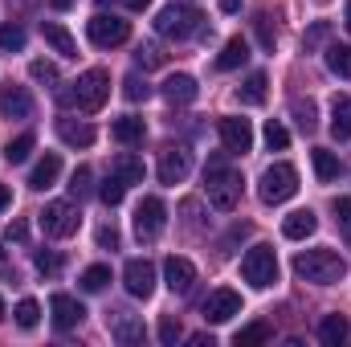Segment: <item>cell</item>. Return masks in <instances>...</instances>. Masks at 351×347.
Wrapping results in <instances>:
<instances>
[{"instance_id":"cell-1","label":"cell","mask_w":351,"mask_h":347,"mask_svg":"<svg viewBox=\"0 0 351 347\" xmlns=\"http://www.w3.org/2000/svg\"><path fill=\"white\" fill-rule=\"evenodd\" d=\"M294 274L302 282H315V286H331L348 274V261L339 258L335 250H302L294 258Z\"/></svg>"},{"instance_id":"cell-2","label":"cell","mask_w":351,"mask_h":347,"mask_svg":"<svg viewBox=\"0 0 351 347\" xmlns=\"http://www.w3.org/2000/svg\"><path fill=\"white\" fill-rule=\"evenodd\" d=\"M204 192H208V204L221 208V213H233L237 200H241V176L233 172L225 160H213L204 168Z\"/></svg>"},{"instance_id":"cell-3","label":"cell","mask_w":351,"mask_h":347,"mask_svg":"<svg viewBox=\"0 0 351 347\" xmlns=\"http://www.w3.org/2000/svg\"><path fill=\"white\" fill-rule=\"evenodd\" d=\"M110 98V74L106 70H86L78 74V82L62 90V106H78V110H102V102Z\"/></svg>"},{"instance_id":"cell-4","label":"cell","mask_w":351,"mask_h":347,"mask_svg":"<svg viewBox=\"0 0 351 347\" xmlns=\"http://www.w3.org/2000/svg\"><path fill=\"white\" fill-rule=\"evenodd\" d=\"M200 12L192 8V4H168V8H160L156 12V33L160 37H168V41H188L192 33H200Z\"/></svg>"},{"instance_id":"cell-5","label":"cell","mask_w":351,"mask_h":347,"mask_svg":"<svg viewBox=\"0 0 351 347\" xmlns=\"http://www.w3.org/2000/svg\"><path fill=\"white\" fill-rule=\"evenodd\" d=\"M37 221H41V233H45V237L66 241V237H74V233H78L82 213H78V204H70V200H49V204L37 213Z\"/></svg>"},{"instance_id":"cell-6","label":"cell","mask_w":351,"mask_h":347,"mask_svg":"<svg viewBox=\"0 0 351 347\" xmlns=\"http://www.w3.org/2000/svg\"><path fill=\"white\" fill-rule=\"evenodd\" d=\"M294 192H298V168L294 164H269L262 172V184H258L262 204H286Z\"/></svg>"},{"instance_id":"cell-7","label":"cell","mask_w":351,"mask_h":347,"mask_svg":"<svg viewBox=\"0 0 351 347\" xmlns=\"http://www.w3.org/2000/svg\"><path fill=\"white\" fill-rule=\"evenodd\" d=\"M86 37H90V45H98V49H114V45H123L131 37V21H123L114 12H94L86 21Z\"/></svg>"},{"instance_id":"cell-8","label":"cell","mask_w":351,"mask_h":347,"mask_svg":"<svg viewBox=\"0 0 351 347\" xmlns=\"http://www.w3.org/2000/svg\"><path fill=\"white\" fill-rule=\"evenodd\" d=\"M241 278L254 286V290H269L278 282V258L269 246H254L245 258H241Z\"/></svg>"},{"instance_id":"cell-9","label":"cell","mask_w":351,"mask_h":347,"mask_svg":"<svg viewBox=\"0 0 351 347\" xmlns=\"http://www.w3.org/2000/svg\"><path fill=\"white\" fill-rule=\"evenodd\" d=\"M168 225V204L160 196H143L139 208H135V237L139 241H156Z\"/></svg>"},{"instance_id":"cell-10","label":"cell","mask_w":351,"mask_h":347,"mask_svg":"<svg viewBox=\"0 0 351 347\" xmlns=\"http://www.w3.org/2000/svg\"><path fill=\"white\" fill-rule=\"evenodd\" d=\"M123 286L131 298H152L156 294V265L147 258H131L123 265Z\"/></svg>"},{"instance_id":"cell-11","label":"cell","mask_w":351,"mask_h":347,"mask_svg":"<svg viewBox=\"0 0 351 347\" xmlns=\"http://www.w3.org/2000/svg\"><path fill=\"white\" fill-rule=\"evenodd\" d=\"M233 315H241V294L237 290L221 286L204 298V323H229Z\"/></svg>"},{"instance_id":"cell-12","label":"cell","mask_w":351,"mask_h":347,"mask_svg":"<svg viewBox=\"0 0 351 347\" xmlns=\"http://www.w3.org/2000/svg\"><path fill=\"white\" fill-rule=\"evenodd\" d=\"M221 143H225V152L229 156H245L250 147H254V127H250V119H221Z\"/></svg>"},{"instance_id":"cell-13","label":"cell","mask_w":351,"mask_h":347,"mask_svg":"<svg viewBox=\"0 0 351 347\" xmlns=\"http://www.w3.org/2000/svg\"><path fill=\"white\" fill-rule=\"evenodd\" d=\"M49 315H53V327H58V331H74V327L86 319V307H82L74 294H53V298H49Z\"/></svg>"},{"instance_id":"cell-14","label":"cell","mask_w":351,"mask_h":347,"mask_svg":"<svg viewBox=\"0 0 351 347\" xmlns=\"http://www.w3.org/2000/svg\"><path fill=\"white\" fill-rule=\"evenodd\" d=\"M192 172V152L188 147H164L160 152V180L164 184H180Z\"/></svg>"},{"instance_id":"cell-15","label":"cell","mask_w":351,"mask_h":347,"mask_svg":"<svg viewBox=\"0 0 351 347\" xmlns=\"http://www.w3.org/2000/svg\"><path fill=\"white\" fill-rule=\"evenodd\" d=\"M106 327H110V335L119 344H139L143 339V319L131 315V311H110L106 315Z\"/></svg>"},{"instance_id":"cell-16","label":"cell","mask_w":351,"mask_h":347,"mask_svg":"<svg viewBox=\"0 0 351 347\" xmlns=\"http://www.w3.org/2000/svg\"><path fill=\"white\" fill-rule=\"evenodd\" d=\"M164 282H168L172 294H188L192 282H196V265H192L188 258H176L172 254V258L164 261Z\"/></svg>"},{"instance_id":"cell-17","label":"cell","mask_w":351,"mask_h":347,"mask_svg":"<svg viewBox=\"0 0 351 347\" xmlns=\"http://www.w3.org/2000/svg\"><path fill=\"white\" fill-rule=\"evenodd\" d=\"M0 115L4 119H29L33 115V94L25 86H4L0 90Z\"/></svg>"},{"instance_id":"cell-18","label":"cell","mask_w":351,"mask_h":347,"mask_svg":"<svg viewBox=\"0 0 351 347\" xmlns=\"http://www.w3.org/2000/svg\"><path fill=\"white\" fill-rule=\"evenodd\" d=\"M58 176H62V156H58V152H45V156L37 160L33 176H29V188L45 192V188H53V184H58Z\"/></svg>"},{"instance_id":"cell-19","label":"cell","mask_w":351,"mask_h":347,"mask_svg":"<svg viewBox=\"0 0 351 347\" xmlns=\"http://www.w3.org/2000/svg\"><path fill=\"white\" fill-rule=\"evenodd\" d=\"M315 229H319V217H315L311 208H298V213H290V217L282 221V237H290V241H306Z\"/></svg>"},{"instance_id":"cell-20","label":"cell","mask_w":351,"mask_h":347,"mask_svg":"<svg viewBox=\"0 0 351 347\" xmlns=\"http://www.w3.org/2000/svg\"><path fill=\"white\" fill-rule=\"evenodd\" d=\"M196 94H200V86H196V78H192V74H172V78L164 82V98H168L172 106L196 102Z\"/></svg>"},{"instance_id":"cell-21","label":"cell","mask_w":351,"mask_h":347,"mask_svg":"<svg viewBox=\"0 0 351 347\" xmlns=\"http://www.w3.org/2000/svg\"><path fill=\"white\" fill-rule=\"evenodd\" d=\"M331 135L339 143L351 139V94H335L331 98Z\"/></svg>"},{"instance_id":"cell-22","label":"cell","mask_w":351,"mask_h":347,"mask_svg":"<svg viewBox=\"0 0 351 347\" xmlns=\"http://www.w3.org/2000/svg\"><path fill=\"white\" fill-rule=\"evenodd\" d=\"M41 37L53 45V53H62V58H78V41L70 37V29H66V25L45 21V25H41Z\"/></svg>"},{"instance_id":"cell-23","label":"cell","mask_w":351,"mask_h":347,"mask_svg":"<svg viewBox=\"0 0 351 347\" xmlns=\"http://www.w3.org/2000/svg\"><path fill=\"white\" fill-rule=\"evenodd\" d=\"M110 172L131 188V184H143V172H147V168H143V160H139L135 152H119V156L110 160Z\"/></svg>"},{"instance_id":"cell-24","label":"cell","mask_w":351,"mask_h":347,"mask_svg":"<svg viewBox=\"0 0 351 347\" xmlns=\"http://www.w3.org/2000/svg\"><path fill=\"white\" fill-rule=\"evenodd\" d=\"M110 135H114L123 147H135V143H143L147 127H143V119H135V115H123V119H114V123H110Z\"/></svg>"},{"instance_id":"cell-25","label":"cell","mask_w":351,"mask_h":347,"mask_svg":"<svg viewBox=\"0 0 351 347\" xmlns=\"http://www.w3.org/2000/svg\"><path fill=\"white\" fill-rule=\"evenodd\" d=\"M245 58H250V41H245V37H229V41H225V49L217 53V70H221V74H229V70H237Z\"/></svg>"},{"instance_id":"cell-26","label":"cell","mask_w":351,"mask_h":347,"mask_svg":"<svg viewBox=\"0 0 351 347\" xmlns=\"http://www.w3.org/2000/svg\"><path fill=\"white\" fill-rule=\"evenodd\" d=\"M58 135L66 147H90L94 143V127L90 123H74V119H58Z\"/></svg>"},{"instance_id":"cell-27","label":"cell","mask_w":351,"mask_h":347,"mask_svg":"<svg viewBox=\"0 0 351 347\" xmlns=\"http://www.w3.org/2000/svg\"><path fill=\"white\" fill-rule=\"evenodd\" d=\"M319 339L327 347H343L348 344V319H343V315H327V319L319 323Z\"/></svg>"},{"instance_id":"cell-28","label":"cell","mask_w":351,"mask_h":347,"mask_svg":"<svg viewBox=\"0 0 351 347\" xmlns=\"http://www.w3.org/2000/svg\"><path fill=\"white\" fill-rule=\"evenodd\" d=\"M311 164H315V176H319L323 184H331V180L339 176V156L327 152V147H315V152H311Z\"/></svg>"},{"instance_id":"cell-29","label":"cell","mask_w":351,"mask_h":347,"mask_svg":"<svg viewBox=\"0 0 351 347\" xmlns=\"http://www.w3.org/2000/svg\"><path fill=\"white\" fill-rule=\"evenodd\" d=\"M323 58H327V70H331V74L351 78V45H339V41H335V45H327Z\"/></svg>"},{"instance_id":"cell-30","label":"cell","mask_w":351,"mask_h":347,"mask_svg":"<svg viewBox=\"0 0 351 347\" xmlns=\"http://www.w3.org/2000/svg\"><path fill=\"white\" fill-rule=\"evenodd\" d=\"M265 86H269V82H265V74H250V78H245V86H237V98H241L245 106H262V102H265Z\"/></svg>"},{"instance_id":"cell-31","label":"cell","mask_w":351,"mask_h":347,"mask_svg":"<svg viewBox=\"0 0 351 347\" xmlns=\"http://www.w3.org/2000/svg\"><path fill=\"white\" fill-rule=\"evenodd\" d=\"M33 147H37V139H33V135L25 131V135H16V139H8V147H4V160H8V164H25Z\"/></svg>"},{"instance_id":"cell-32","label":"cell","mask_w":351,"mask_h":347,"mask_svg":"<svg viewBox=\"0 0 351 347\" xmlns=\"http://www.w3.org/2000/svg\"><path fill=\"white\" fill-rule=\"evenodd\" d=\"M274 331H269V323H250V327H241L237 335H233V344L237 347H254V344H265Z\"/></svg>"},{"instance_id":"cell-33","label":"cell","mask_w":351,"mask_h":347,"mask_svg":"<svg viewBox=\"0 0 351 347\" xmlns=\"http://www.w3.org/2000/svg\"><path fill=\"white\" fill-rule=\"evenodd\" d=\"M98 196H102V204H110V208H114V204H123V196H127V184H123L119 176L110 172L106 180H102V188H98Z\"/></svg>"},{"instance_id":"cell-34","label":"cell","mask_w":351,"mask_h":347,"mask_svg":"<svg viewBox=\"0 0 351 347\" xmlns=\"http://www.w3.org/2000/svg\"><path fill=\"white\" fill-rule=\"evenodd\" d=\"M29 78L41 82V86H58V66L45 62V58H37V62H29Z\"/></svg>"},{"instance_id":"cell-35","label":"cell","mask_w":351,"mask_h":347,"mask_svg":"<svg viewBox=\"0 0 351 347\" xmlns=\"http://www.w3.org/2000/svg\"><path fill=\"white\" fill-rule=\"evenodd\" d=\"M294 119H298V127L311 135V131L319 127V110H315V102H311V98H306V102H302V98H294Z\"/></svg>"},{"instance_id":"cell-36","label":"cell","mask_w":351,"mask_h":347,"mask_svg":"<svg viewBox=\"0 0 351 347\" xmlns=\"http://www.w3.org/2000/svg\"><path fill=\"white\" fill-rule=\"evenodd\" d=\"M12 315H16V327H25V331H33V327H37V319H41V307H37L33 298H21Z\"/></svg>"},{"instance_id":"cell-37","label":"cell","mask_w":351,"mask_h":347,"mask_svg":"<svg viewBox=\"0 0 351 347\" xmlns=\"http://www.w3.org/2000/svg\"><path fill=\"white\" fill-rule=\"evenodd\" d=\"M106 282H110V265H90L86 274H82V290H86V294L106 290Z\"/></svg>"},{"instance_id":"cell-38","label":"cell","mask_w":351,"mask_h":347,"mask_svg":"<svg viewBox=\"0 0 351 347\" xmlns=\"http://www.w3.org/2000/svg\"><path fill=\"white\" fill-rule=\"evenodd\" d=\"M0 49L4 53H21L25 49V29L21 25H0Z\"/></svg>"},{"instance_id":"cell-39","label":"cell","mask_w":351,"mask_h":347,"mask_svg":"<svg viewBox=\"0 0 351 347\" xmlns=\"http://www.w3.org/2000/svg\"><path fill=\"white\" fill-rule=\"evenodd\" d=\"M286 143H290V131H286L278 119H269V123H265V147H269V152H286Z\"/></svg>"},{"instance_id":"cell-40","label":"cell","mask_w":351,"mask_h":347,"mask_svg":"<svg viewBox=\"0 0 351 347\" xmlns=\"http://www.w3.org/2000/svg\"><path fill=\"white\" fill-rule=\"evenodd\" d=\"M135 62H139L143 70H156V66H164V53H160L156 41H143V45L135 49Z\"/></svg>"},{"instance_id":"cell-41","label":"cell","mask_w":351,"mask_h":347,"mask_svg":"<svg viewBox=\"0 0 351 347\" xmlns=\"http://www.w3.org/2000/svg\"><path fill=\"white\" fill-rule=\"evenodd\" d=\"M254 29H258V41H262L265 53H274V45H278V33H274V25H269V16L265 12H258L254 16Z\"/></svg>"},{"instance_id":"cell-42","label":"cell","mask_w":351,"mask_h":347,"mask_svg":"<svg viewBox=\"0 0 351 347\" xmlns=\"http://www.w3.org/2000/svg\"><path fill=\"white\" fill-rule=\"evenodd\" d=\"M331 208H335V225H339V233L351 241V196H335Z\"/></svg>"},{"instance_id":"cell-43","label":"cell","mask_w":351,"mask_h":347,"mask_svg":"<svg viewBox=\"0 0 351 347\" xmlns=\"http://www.w3.org/2000/svg\"><path fill=\"white\" fill-rule=\"evenodd\" d=\"M123 94H127L131 102H147V94H152V86H147V82H143L139 74H127V78H123Z\"/></svg>"},{"instance_id":"cell-44","label":"cell","mask_w":351,"mask_h":347,"mask_svg":"<svg viewBox=\"0 0 351 347\" xmlns=\"http://www.w3.org/2000/svg\"><path fill=\"white\" fill-rule=\"evenodd\" d=\"M33 265H37L41 274H49V278H53V274L62 270V258H58V254H49V250H37V258H33Z\"/></svg>"},{"instance_id":"cell-45","label":"cell","mask_w":351,"mask_h":347,"mask_svg":"<svg viewBox=\"0 0 351 347\" xmlns=\"http://www.w3.org/2000/svg\"><path fill=\"white\" fill-rule=\"evenodd\" d=\"M70 192L74 196H86L90 192V168H78V172L70 176Z\"/></svg>"},{"instance_id":"cell-46","label":"cell","mask_w":351,"mask_h":347,"mask_svg":"<svg viewBox=\"0 0 351 347\" xmlns=\"http://www.w3.org/2000/svg\"><path fill=\"white\" fill-rule=\"evenodd\" d=\"M180 335H184V331H180V323H176V319H164V323H160V344L172 347Z\"/></svg>"},{"instance_id":"cell-47","label":"cell","mask_w":351,"mask_h":347,"mask_svg":"<svg viewBox=\"0 0 351 347\" xmlns=\"http://www.w3.org/2000/svg\"><path fill=\"white\" fill-rule=\"evenodd\" d=\"M98 246H102V250H119V229H114V225H102V229H98Z\"/></svg>"},{"instance_id":"cell-48","label":"cell","mask_w":351,"mask_h":347,"mask_svg":"<svg viewBox=\"0 0 351 347\" xmlns=\"http://www.w3.org/2000/svg\"><path fill=\"white\" fill-rule=\"evenodd\" d=\"M25 237H29L25 221H12V225H8V241H25Z\"/></svg>"},{"instance_id":"cell-49","label":"cell","mask_w":351,"mask_h":347,"mask_svg":"<svg viewBox=\"0 0 351 347\" xmlns=\"http://www.w3.org/2000/svg\"><path fill=\"white\" fill-rule=\"evenodd\" d=\"M323 37H327V25H315V29L306 33V49H311V45H319Z\"/></svg>"},{"instance_id":"cell-50","label":"cell","mask_w":351,"mask_h":347,"mask_svg":"<svg viewBox=\"0 0 351 347\" xmlns=\"http://www.w3.org/2000/svg\"><path fill=\"white\" fill-rule=\"evenodd\" d=\"M98 4H106V0H98ZM119 4H127V8H131V12H143V8H147V4H152V0H119Z\"/></svg>"},{"instance_id":"cell-51","label":"cell","mask_w":351,"mask_h":347,"mask_svg":"<svg viewBox=\"0 0 351 347\" xmlns=\"http://www.w3.org/2000/svg\"><path fill=\"white\" fill-rule=\"evenodd\" d=\"M8 204H12V192H8V188H4V184H0V213H4V208H8Z\"/></svg>"},{"instance_id":"cell-52","label":"cell","mask_w":351,"mask_h":347,"mask_svg":"<svg viewBox=\"0 0 351 347\" xmlns=\"http://www.w3.org/2000/svg\"><path fill=\"white\" fill-rule=\"evenodd\" d=\"M192 347H213V335H192Z\"/></svg>"},{"instance_id":"cell-53","label":"cell","mask_w":351,"mask_h":347,"mask_svg":"<svg viewBox=\"0 0 351 347\" xmlns=\"http://www.w3.org/2000/svg\"><path fill=\"white\" fill-rule=\"evenodd\" d=\"M241 8V0H221V12H237Z\"/></svg>"},{"instance_id":"cell-54","label":"cell","mask_w":351,"mask_h":347,"mask_svg":"<svg viewBox=\"0 0 351 347\" xmlns=\"http://www.w3.org/2000/svg\"><path fill=\"white\" fill-rule=\"evenodd\" d=\"M0 274H4V278H12V265H8V258H4V250H0Z\"/></svg>"},{"instance_id":"cell-55","label":"cell","mask_w":351,"mask_h":347,"mask_svg":"<svg viewBox=\"0 0 351 347\" xmlns=\"http://www.w3.org/2000/svg\"><path fill=\"white\" fill-rule=\"evenodd\" d=\"M343 25H348V33H351V0H348V12H343Z\"/></svg>"},{"instance_id":"cell-56","label":"cell","mask_w":351,"mask_h":347,"mask_svg":"<svg viewBox=\"0 0 351 347\" xmlns=\"http://www.w3.org/2000/svg\"><path fill=\"white\" fill-rule=\"evenodd\" d=\"M70 4H74V0H53V8H70Z\"/></svg>"},{"instance_id":"cell-57","label":"cell","mask_w":351,"mask_h":347,"mask_svg":"<svg viewBox=\"0 0 351 347\" xmlns=\"http://www.w3.org/2000/svg\"><path fill=\"white\" fill-rule=\"evenodd\" d=\"M0 319H4V298H0Z\"/></svg>"}]
</instances>
